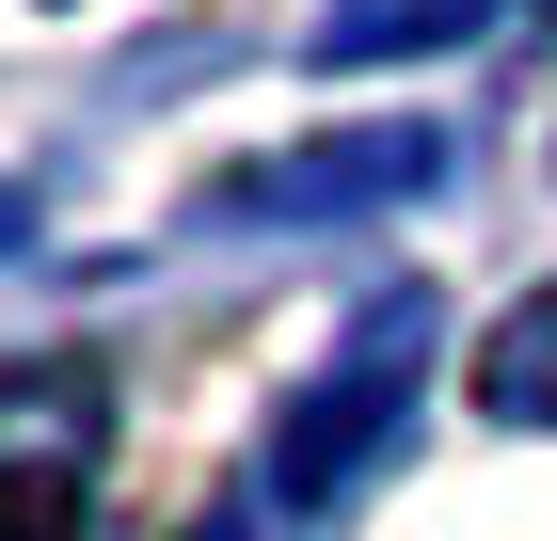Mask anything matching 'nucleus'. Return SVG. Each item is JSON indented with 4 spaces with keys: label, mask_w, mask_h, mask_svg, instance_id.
I'll use <instances>...</instances> for the list:
<instances>
[{
    "label": "nucleus",
    "mask_w": 557,
    "mask_h": 541,
    "mask_svg": "<svg viewBox=\"0 0 557 541\" xmlns=\"http://www.w3.org/2000/svg\"><path fill=\"white\" fill-rule=\"evenodd\" d=\"M81 526V478L64 462H0V541H64Z\"/></svg>",
    "instance_id": "1"
}]
</instances>
